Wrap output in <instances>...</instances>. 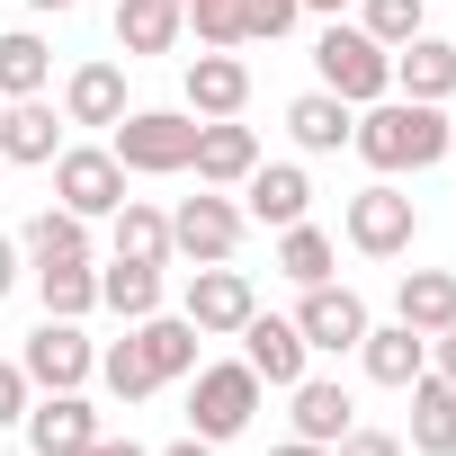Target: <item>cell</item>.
I'll return each mask as SVG.
<instances>
[{
	"label": "cell",
	"instance_id": "e575fe53",
	"mask_svg": "<svg viewBox=\"0 0 456 456\" xmlns=\"http://www.w3.org/2000/svg\"><path fill=\"white\" fill-rule=\"evenodd\" d=\"M296 19H305V0H242V45H251V37H269V45H278Z\"/></svg>",
	"mask_w": 456,
	"mask_h": 456
},
{
	"label": "cell",
	"instance_id": "d6a6232c",
	"mask_svg": "<svg viewBox=\"0 0 456 456\" xmlns=\"http://www.w3.org/2000/svg\"><path fill=\"white\" fill-rule=\"evenodd\" d=\"M358 28L394 54V45H411V37L429 28V0H367V19H358Z\"/></svg>",
	"mask_w": 456,
	"mask_h": 456
},
{
	"label": "cell",
	"instance_id": "d4e9b609",
	"mask_svg": "<svg viewBox=\"0 0 456 456\" xmlns=\"http://www.w3.org/2000/svg\"><path fill=\"white\" fill-rule=\"evenodd\" d=\"M108 251H117V260H161V269H170V215L143 206V197H126V206L108 215Z\"/></svg>",
	"mask_w": 456,
	"mask_h": 456
},
{
	"label": "cell",
	"instance_id": "7c38bea8",
	"mask_svg": "<svg viewBox=\"0 0 456 456\" xmlns=\"http://www.w3.org/2000/svg\"><path fill=\"white\" fill-rule=\"evenodd\" d=\"M233 340H242V367H251L260 385H296V376L314 367V349H305V331H296L287 314H251Z\"/></svg>",
	"mask_w": 456,
	"mask_h": 456
},
{
	"label": "cell",
	"instance_id": "bcb514c9",
	"mask_svg": "<svg viewBox=\"0 0 456 456\" xmlns=\"http://www.w3.org/2000/svg\"><path fill=\"white\" fill-rule=\"evenodd\" d=\"M179 10H188V0H179Z\"/></svg>",
	"mask_w": 456,
	"mask_h": 456
},
{
	"label": "cell",
	"instance_id": "8992f818",
	"mask_svg": "<svg viewBox=\"0 0 456 456\" xmlns=\"http://www.w3.org/2000/svg\"><path fill=\"white\" fill-rule=\"evenodd\" d=\"M242 206L233 197H215V188H197V197H179V215H170V260H233V242H242Z\"/></svg>",
	"mask_w": 456,
	"mask_h": 456
},
{
	"label": "cell",
	"instance_id": "5b68a950",
	"mask_svg": "<svg viewBox=\"0 0 456 456\" xmlns=\"http://www.w3.org/2000/svg\"><path fill=\"white\" fill-rule=\"evenodd\" d=\"M54 206H72L81 224L117 215L126 206V161L117 152H90V143H63L54 152Z\"/></svg>",
	"mask_w": 456,
	"mask_h": 456
},
{
	"label": "cell",
	"instance_id": "9c48e42d",
	"mask_svg": "<svg viewBox=\"0 0 456 456\" xmlns=\"http://www.w3.org/2000/svg\"><path fill=\"white\" fill-rule=\"evenodd\" d=\"M179 314L206 331V340H233L251 314H260V296H251V278L242 269H224V260H206L197 278H188V296H179Z\"/></svg>",
	"mask_w": 456,
	"mask_h": 456
},
{
	"label": "cell",
	"instance_id": "7402d4cb",
	"mask_svg": "<svg viewBox=\"0 0 456 456\" xmlns=\"http://www.w3.org/2000/svg\"><path fill=\"white\" fill-rule=\"evenodd\" d=\"M134 340H143V358H152V376H161V385L197 376V340H206V331H197L188 314H143V322H134Z\"/></svg>",
	"mask_w": 456,
	"mask_h": 456
},
{
	"label": "cell",
	"instance_id": "277c9868",
	"mask_svg": "<svg viewBox=\"0 0 456 456\" xmlns=\"http://www.w3.org/2000/svg\"><path fill=\"white\" fill-rule=\"evenodd\" d=\"M314 72H322V90L331 99H349V108H367V99H385L394 90V54L367 37V28H322V45H314Z\"/></svg>",
	"mask_w": 456,
	"mask_h": 456
},
{
	"label": "cell",
	"instance_id": "4316f807",
	"mask_svg": "<svg viewBox=\"0 0 456 456\" xmlns=\"http://www.w3.org/2000/svg\"><path fill=\"white\" fill-rule=\"evenodd\" d=\"M349 126H358V108H349V99H331V90H305V99L287 108V134H296L305 152H340V143H349Z\"/></svg>",
	"mask_w": 456,
	"mask_h": 456
},
{
	"label": "cell",
	"instance_id": "ab89813d",
	"mask_svg": "<svg viewBox=\"0 0 456 456\" xmlns=\"http://www.w3.org/2000/svg\"><path fill=\"white\" fill-rule=\"evenodd\" d=\"M19 287V242H0V296Z\"/></svg>",
	"mask_w": 456,
	"mask_h": 456
},
{
	"label": "cell",
	"instance_id": "60d3db41",
	"mask_svg": "<svg viewBox=\"0 0 456 456\" xmlns=\"http://www.w3.org/2000/svg\"><path fill=\"white\" fill-rule=\"evenodd\" d=\"M161 456H215V447H206V438H197V429H188V438H170V447H161Z\"/></svg>",
	"mask_w": 456,
	"mask_h": 456
},
{
	"label": "cell",
	"instance_id": "603a6c76",
	"mask_svg": "<svg viewBox=\"0 0 456 456\" xmlns=\"http://www.w3.org/2000/svg\"><path fill=\"white\" fill-rule=\"evenodd\" d=\"M358 358H367V376H376V385H394V394H403V385H411V376L429 367V340H420L411 322H385V331L367 322V340H358Z\"/></svg>",
	"mask_w": 456,
	"mask_h": 456
},
{
	"label": "cell",
	"instance_id": "f1b7e54d",
	"mask_svg": "<svg viewBox=\"0 0 456 456\" xmlns=\"http://www.w3.org/2000/svg\"><path fill=\"white\" fill-rule=\"evenodd\" d=\"M37 305H45L54 322H81V314L99 305V269H90V260H45V269H37Z\"/></svg>",
	"mask_w": 456,
	"mask_h": 456
},
{
	"label": "cell",
	"instance_id": "1f68e13d",
	"mask_svg": "<svg viewBox=\"0 0 456 456\" xmlns=\"http://www.w3.org/2000/svg\"><path fill=\"white\" fill-rule=\"evenodd\" d=\"M99 376H108V394H117V403L161 394V376H152V358H143V340H134V331H126L117 349H99Z\"/></svg>",
	"mask_w": 456,
	"mask_h": 456
},
{
	"label": "cell",
	"instance_id": "e0dca14e",
	"mask_svg": "<svg viewBox=\"0 0 456 456\" xmlns=\"http://www.w3.org/2000/svg\"><path fill=\"white\" fill-rule=\"evenodd\" d=\"M403 394H411V456H456V385L420 367Z\"/></svg>",
	"mask_w": 456,
	"mask_h": 456
},
{
	"label": "cell",
	"instance_id": "f6af8a7d",
	"mask_svg": "<svg viewBox=\"0 0 456 456\" xmlns=\"http://www.w3.org/2000/svg\"><path fill=\"white\" fill-rule=\"evenodd\" d=\"M447 161H456V126H447Z\"/></svg>",
	"mask_w": 456,
	"mask_h": 456
},
{
	"label": "cell",
	"instance_id": "44dd1931",
	"mask_svg": "<svg viewBox=\"0 0 456 456\" xmlns=\"http://www.w3.org/2000/svg\"><path fill=\"white\" fill-rule=\"evenodd\" d=\"M99 305H108L117 322L161 314V260H117V251H108V269H99Z\"/></svg>",
	"mask_w": 456,
	"mask_h": 456
},
{
	"label": "cell",
	"instance_id": "5bb4252c",
	"mask_svg": "<svg viewBox=\"0 0 456 456\" xmlns=\"http://www.w3.org/2000/svg\"><path fill=\"white\" fill-rule=\"evenodd\" d=\"M63 152V117L45 99H0V161H19V170H45Z\"/></svg>",
	"mask_w": 456,
	"mask_h": 456
},
{
	"label": "cell",
	"instance_id": "3957f363",
	"mask_svg": "<svg viewBox=\"0 0 456 456\" xmlns=\"http://www.w3.org/2000/svg\"><path fill=\"white\" fill-rule=\"evenodd\" d=\"M251 411H260V376L242 367V358H197V376H188V429L206 438V447H224V438H242L251 429Z\"/></svg>",
	"mask_w": 456,
	"mask_h": 456
},
{
	"label": "cell",
	"instance_id": "7bdbcfd3",
	"mask_svg": "<svg viewBox=\"0 0 456 456\" xmlns=\"http://www.w3.org/2000/svg\"><path fill=\"white\" fill-rule=\"evenodd\" d=\"M305 10H322V19H340V10H349V0H305Z\"/></svg>",
	"mask_w": 456,
	"mask_h": 456
},
{
	"label": "cell",
	"instance_id": "2e32d148",
	"mask_svg": "<svg viewBox=\"0 0 456 456\" xmlns=\"http://www.w3.org/2000/svg\"><path fill=\"white\" fill-rule=\"evenodd\" d=\"M90 438H99V411L81 403V385H72V394L28 403V447H37V456H81Z\"/></svg>",
	"mask_w": 456,
	"mask_h": 456
},
{
	"label": "cell",
	"instance_id": "8d00e7d4",
	"mask_svg": "<svg viewBox=\"0 0 456 456\" xmlns=\"http://www.w3.org/2000/svg\"><path fill=\"white\" fill-rule=\"evenodd\" d=\"M28 394H37V385H28V367H19V358H0V429L28 420Z\"/></svg>",
	"mask_w": 456,
	"mask_h": 456
},
{
	"label": "cell",
	"instance_id": "484cf974",
	"mask_svg": "<svg viewBox=\"0 0 456 456\" xmlns=\"http://www.w3.org/2000/svg\"><path fill=\"white\" fill-rule=\"evenodd\" d=\"M45 81H54V45L37 28H10L0 37V99H45Z\"/></svg>",
	"mask_w": 456,
	"mask_h": 456
},
{
	"label": "cell",
	"instance_id": "52a82bcc",
	"mask_svg": "<svg viewBox=\"0 0 456 456\" xmlns=\"http://www.w3.org/2000/svg\"><path fill=\"white\" fill-rule=\"evenodd\" d=\"M19 367H28V385H37V394H72V385H90V376H99V349L81 340V322H54V314H45V322L28 331Z\"/></svg>",
	"mask_w": 456,
	"mask_h": 456
},
{
	"label": "cell",
	"instance_id": "74e56055",
	"mask_svg": "<svg viewBox=\"0 0 456 456\" xmlns=\"http://www.w3.org/2000/svg\"><path fill=\"white\" fill-rule=\"evenodd\" d=\"M429 367L456 385V322H447V331H429Z\"/></svg>",
	"mask_w": 456,
	"mask_h": 456
},
{
	"label": "cell",
	"instance_id": "f546056e",
	"mask_svg": "<svg viewBox=\"0 0 456 456\" xmlns=\"http://www.w3.org/2000/svg\"><path fill=\"white\" fill-rule=\"evenodd\" d=\"M19 251H28L37 269H45V260H90V224H81L72 206H45V215L28 224V242H19Z\"/></svg>",
	"mask_w": 456,
	"mask_h": 456
},
{
	"label": "cell",
	"instance_id": "9a60e30c",
	"mask_svg": "<svg viewBox=\"0 0 456 456\" xmlns=\"http://www.w3.org/2000/svg\"><path fill=\"white\" fill-rule=\"evenodd\" d=\"M305 206H314V179H305L296 161H260V170L242 179V215H251V224H278V233H287V224H305Z\"/></svg>",
	"mask_w": 456,
	"mask_h": 456
},
{
	"label": "cell",
	"instance_id": "30bf717a",
	"mask_svg": "<svg viewBox=\"0 0 456 456\" xmlns=\"http://www.w3.org/2000/svg\"><path fill=\"white\" fill-rule=\"evenodd\" d=\"M287 322H296V331H305V349H322V358H340V349H358V340H367V305H358L349 287H331V278H322V287H305V305H296Z\"/></svg>",
	"mask_w": 456,
	"mask_h": 456
},
{
	"label": "cell",
	"instance_id": "cb8c5ba5",
	"mask_svg": "<svg viewBox=\"0 0 456 456\" xmlns=\"http://www.w3.org/2000/svg\"><path fill=\"white\" fill-rule=\"evenodd\" d=\"M117 10V54H170L179 45V0H108Z\"/></svg>",
	"mask_w": 456,
	"mask_h": 456
},
{
	"label": "cell",
	"instance_id": "6da1fadb",
	"mask_svg": "<svg viewBox=\"0 0 456 456\" xmlns=\"http://www.w3.org/2000/svg\"><path fill=\"white\" fill-rule=\"evenodd\" d=\"M349 152L367 161V170H429V161H447V108L438 99H367L358 108V126H349Z\"/></svg>",
	"mask_w": 456,
	"mask_h": 456
},
{
	"label": "cell",
	"instance_id": "ee69618b",
	"mask_svg": "<svg viewBox=\"0 0 456 456\" xmlns=\"http://www.w3.org/2000/svg\"><path fill=\"white\" fill-rule=\"evenodd\" d=\"M28 10H72V0H28Z\"/></svg>",
	"mask_w": 456,
	"mask_h": 456
},
{
	"label": "cell",
	"instance_id": "ac0fdd59",
	"mask_svg": "<svg viewBox=\"0 0 456 456\" xmlns=\"http://www.w3.org/2000/svg\"><path fill=\"white\" fill-rule=\"evenodd\" d=\"M456 90V45L447 37H411V45H394V99H447Z\"/></svg>",
	"mask_w": 456,
	"mask_h": 456
},
{
	"label": "cell",
	"instance_id": "836d02e7",
	"mask_svg": "<svg viewBox=\"0 0 456 456\" xmlns=\"http://www.w3.org/2000/svg\"><path fill=\"white\" fill-rule=\"evenodd\" d=\"M179 19L197 28V45H242V0H188Z\"/></svg>",
	"mask_w": 456,
	"mask_h": 456
},
{
	"label": "cell",
	"instance_id": "4fadbf2b",
	"mask_svg": "<svg viewBox=\"0 0 456 456\" xmlns=\"http://www.w3.org/2000/svg\"><path fill=\"white\" fill-rule=\"evenodd\" d=\"M251 108V63L233 45H206L188 63V117H242Z\"/></svg>",
	"mask_w": 456,
	"mask_h": 456
},
{
	"label": "cell",
	"instance_id": "8fae6325",
	"mask_svg": "<svg viewBox=\"0 0 456 456\" xmlns=\"http://www.w3.org/2000/svg\"><path fill=\"white\" fill-rule=\"evenodd\" d=\"M188 170H197V188H242V179L260 170V134L233 126V117H197V152H188Z\"/></svg>",
	"mask_w": 456,
	"mask_h": 456
},
{
	"label": "cell",
	"instance_id": "7a4b0ae2",
	"mask_svg": "<svg viewBox=\"0 0 456 456\" xmlns=\"http://www.w3.org/2000/svg\"><path fill=\"white\" fill-rule=\"evenodd\" d=\"M108 152H117L126 170H143V179H170V170H188V152H197V117H188V108H126V117L108 126Z\"/></svg>",
	"mask_w": 456,
	"mask_h": 456
},
{
	"label": "cell",
	"instance_id": "f35d334b",
	"mask_svg": "<svg viewBox=\"0 0 456 456\" xmlns=\"http://www.w3.org/2000/svg\"><path fill=\"white\" fill-rule=\"evenodd\" d=\"M81 456H152V447H134V438H108V429H99V438H90Z\"/></svg>",
	"mask_w": 456,
	"mask_h": 456
},
{
	"label": "cell",
	"instance_id": "ffe728a7",
	"mask_svg": "<svg viewBox=\"0 0 456 456\" xmlns=\"http://www.w3.org/2000/svg\"><path fill=\"white\" fill-rule=\"evenodd\" d=\"M126 117V72L117 63H81L63 81V126H117Z\"/></svg>",
	"mask_w": 456,
	"mask_h": 456
},
{
	"label": "cell",
	"instance_id": "ba28073f",
	"mask_svg": "<svg viewBox=\"0 0 456 456\" xmlns=\"http://www.w3.org/2000/svg\"><path fill=\"white\" fill-rule=\"evenodd\" d=\"M411 233H420V206H411L394 179H376V188H358V197H349V242H358L367 260H403V251H411Z\"/></svg>",
	"mask_w": 456,
	"mask_h": 456
},
{
	"label": "cell",
	"instance_id": "d590c367",
	"mask_svg": "<svg viewBox=\"0 0 456 456\" xmlns=\"http://www.w3.org/2000/svg\"><path fill=\"white\" fill-rule=\"evenodd\" d=\"M331 456H403V438H394V429H358V420H349V429L331 438Z\"/></svg>",
	"mask_w": 456,
	"mask_h": 456
},
{
	"label": "cell",
	"instance_id": "4dcf8cb0",
	"mask_svg": "<svg viewBox=\"0 0 456 456\" xmlns=\"http://www.w3.org/2000/svg\"><path fill=\"white\" fill-rule=\"evenodd\" d=\"M331 260H340V251H331L322 224H287V233H278V269H287L296 287H322V278H331Z\"/></svg>",
	"mask_w": 456,
	"mask_h": 456
},
{
	"label": "cell",
	"instance_id": "83f0119b",
	"mask_svg": "<svg viewBox=\"0 0 456 456\" xmlns=\"http://www.w3.org/2000/svg\"><path fill=\"white\" fill-rule=\"evenodd\" d=\"M287 394H296V438H314V447H331V438L358 420V411H349V394H340L331 376H296Z\"/></svg>",
	"mask_w": 456,
	"mask_h": 456
},
{
	"label": "cell",
	"instance_id": "d6986e66",
	"mask_svg": "<svg viewBox=\"0 0 456 456\" xmlns=\"http://www.w3.org/2000/svg\"><path fill=\"white\" fill-rule=\"evenodd\" d=\"M394 322H411L420 340L447 331V322H456V269H403V287H394Z\"/></svg>",
	"mask_w": 456,
	"mask_h": 456
},
{
	"label": "cell",
	"instance_id": "b9f144b4",
	"mask_svg": "<svg viewBox=\"0 0 456 456\" xmlns=\"http://www.w3.org/2000/svg\"><path fill=\"white\" fill-rule=\"evenodd\" d=\"M269 456H331V447H314V438H287V447H269Z\"/></svg>",
	"mask_w": 456,
	"mask_h": 456
}]
</instances>
